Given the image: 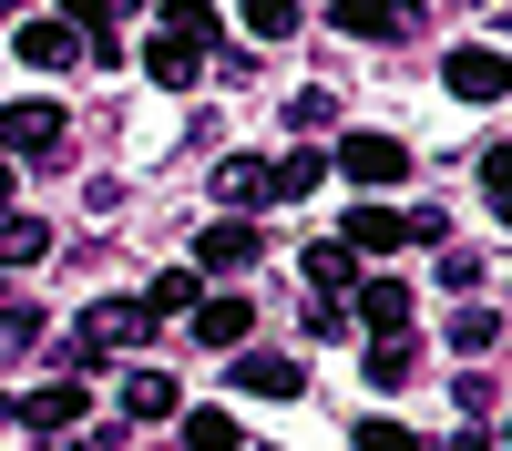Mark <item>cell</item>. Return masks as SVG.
<instances>
[{"instance_id": "1", "label": "cell", "mask_w": 512, "mask_h": 451, "mask_svg": "<svg viewBox=\"0 0 512 451\" xmlns=\"http://www.w3.org/2000/svg\"><path fill=\"white\" fill-rule=\"evenodd\" d=\"M256 257H267V246H256V226H246V216H216V226L195 236V257H185V267H195L205 287H216V277H246Z\"/></svg>"}, {"instance_id": "2", "label": "cell", "mask_w": 512, "mask_h": 451, "mask_svg": "<svg viewBox=\"0 0 512 451\" xmlns=\"http://www.w3.org/2000/svg\"><path fill=\"white\" fill-rule=\"evenodd\" d=\"M338 175L379 195V185H400V175H410V144H400V134H338Z\"/></svg>"}, {"instance_id": "3", "label": "cell", "mask_w": 512, "mask_h": 451, "mask_svg": "<svg viewBox=\"0 0 512 451\" xmlns=\"http://www.w3.org/2000/svg\"><path fill=\"white\" fill-rule=\"evenodd\" d=\"M441 82H451V103H502L512 93V62L492 52V41H461V52L441 62Z\"/></svg>"}, {"instance_id": "4", "label": "cell", "mask_w": 512, "mask_h": 451, "mask_svg": "<svg viewBox=\"0 0 512 451\" xmlns=\"http://www.w3.org/2000/svg\"><path fill=\"white\" fill-rule=\"evenodd\" d=\"M328 21L349 31V41H410L420 31V0H338Z\"/></svg>"}, {"instance_id": "5", "label": "cell", "mask_w": 512, "mask_h": 451, "mask_svg": "<svg viewBox=\"0 0 512 451\" xmlns=\"http://www.w3.org/2000/svg\"><path fill=\"white\" fill-rule=\"evenodd\" d=\"M216 205H226V216L277 205V164H267V154H226V164H216Z\"/></svg>"}, {"instance_id": "6", "label": "cell", "mask_w": 512, "mask_h": 451, "mask_svg": "<svg viewBox=\"0 0 512 451\" xmlns=\"http://www.w3.org/2000/svg\"><path fill=\"white\" fill-rule=\"evenodd\" d=\"M62 144V103H0V154H52Z\"/></svg>"}, {"instance_id": "7", "label": "cell", "mask_w": 512, "mask_h": 451, "mask_svg": "<svg viewBox=\"0 0 512 451\" xmlns=\"http://www.w3.org/2000/svg\"><path fill=\"white\" fill-rule=\"evenodd\" d=\"M236 390H246V400H297V390H308V369H297L287 349H246V359H236Z\"/></svg>"}, {"instance_id": "8", "label": "cell", "mask_w": 512, "mask_h": 451, "mask_svg": "<svg viewBox=\"0 0 512 451\" xmlns=\"http://www.w3.org/2000/svg\"><path fill=\"white\" fill-rule=\"evenodd\" d=\"M82 52H93V41H82L72 21H21V62H31V72H72Z\"/></svg>"}, {"instance_id": "9", "label": "cell", "mask_w": 512, "mask_h": 451, "mask_svg": "<svg viewBox=\"0 0 512 451\" xmlns=\"http://www.w3.org/2000/svg\"><path fill=\"white\" fill-rule=\"evenodd\" d=\"M410 236H420V226L400 216V205H379V195L349 216V246H359V257H390V246H410Z\"/></svg>"}, {"instance_id": "10", "label": "cell", "mask_w": 512, "mask_h": 451, "mask_svg": "<svg viewBox=\"0 0 512 451\" xmlns=\"http://www.w3.org/2000/svg\"><path fill=\"white\" fill-rule=\"evenodd\" d=\"M21 421H31L41 441H62V431H82V380H41V390H31V410H21Z\"/></svg>"}, {"instance_id": "11", "label": "cell", "mask_w": 512, "mask_h": 451, "mask_svg": "<svg viewBox=\"0 0 512 451\" xmlns=\"http://www.w3.org/2000/svg\"><path fill=\"white\" fill-rule=\"evenodd\" d=\"M175 380H164V369H123V421H175Z\"/></svg>"}, {"instance_id": "12", "label": "cell", "mask_w": 512, "mask_h": 451, "mask_svg": "<svg viewBox=\"0 0 512 451\" xmlns=\"http://www.w3.org/2000/svg\"><path fill=\"white\" fill-rule=\"evenodd\" d=\"M359 318L379 328V339H400V328H410V287H400V277H369V287H359Z\"/></svg>"}, {"instance_id": "13", "label": "cell", "mask_w": 512, "mask_h": 451, "mask_svg": "<svg viewBox=\"0 0 512 451\" xmlns=\"http://www.w3.org/2000/svg\"><path fill=\"white\" fill-rule=\"evenodd\" d=\"M195 62H205V52H195V41H175V31H154V41H144V72H154V82H175V93L195 82Z\"/></svg>"}, {"instance_id": "14", "label": "cell", "mask_w": 512, "mask_h": 451, "mask_svg": "<svg viewBox=\"0 0 512 451\" xmlns=\"http://www.w3.org/2000/svg\"><path fill=\"white\" fill-rule=\"evenodd\" d=\"M195 298H205V277H195V267H164V277L144 287V318H175V308L195 318Z\"/></svg>"}, {"instance_id": "15", "label": "cell", "mask_w": 512, "mask_h": 451, "mask_svg": "<svg viewBox=\"0 0 512 451\" xmlns=\"http://www.w3.org/2000/svg\"><path fill=\"white\" fill-rule=\"evenodd\" d=\"M195 339L205 349H236L246 339V298H195Z\"/></svg>"}, {"instance_id": "16", "label": "cell", "mask_w": 512, "mask_h": 451, "mask_svg": "<svg viewBox=\"0 0 512 451\" xmlns=\"http://www.w3.org/2000/svg\"><path fill=\"white\" fill-rule=\"evenodd\" d=\"M175 421H185V451H246V431L226 421L216 400H205V410H175Z\"/></svg>"}, {"instance_id": "17", "label": "cell", "mask_w": 512, "mask_h": 451, "mask_svg": "<svg viewBox=\"0 0 512 451\" xmlns=\"http://www.w3.org/2000/svg\"><path fill=\"white\" fill-rule=\"evenodd\" d=\"M31 257H52V226L41 216H0V267H31Z\"/></svg>"}, {"instance_id": "18", "label": "cell", "mask_w": 512, "mask_h": 451, "mask_svg": "<svg viewBox=\"0 0 512 451\" xmlns=\"http://www.w3.org/2000/svg\"><path fill=\"white\" fill-rule=\"evenodd\" d=\"M308 277H318L328 298H338V287L359 277V246H349V236H328V246H308Z\"/></svg>"}, {"instance_id": "19", "label": "cell", "mask_w": 512, "mask_h": 451, "mask_svg": "<svg viewBox=\"0 0 512 451\" xmlns=\"http://www.w3.org/2000/svg\"><path fill=\"white\" fill-rule=\"evenodd\" d=\"M123 11H134V0H72V31L93 41V52H113V21H123Z\"/></svg>"}, {"instance_id": "20", "label": "cell", "mask_w": 512, "mask_h": 451, "mask_svg": "<svg viewBox=\"0 0 512 451\" xmlns=\"http://www.w3.org/2000/svg\"><path fill=\"white\" fill-rule=\"evenodd\" d=\"M318 185H328V154H308V144H297V154L277 164V195L297 205V195H318Z\"/></svg>"}, {"instance_id": "21", "label": "cell", "mask_w": 512, "mask_h": 451, "mask_svg": "<svg viewBox=\"0 0 512 451\" xmlns=\"http://www.w3.org/2000/svg\"><path fill=\"white\" fill-rule=\"evenodd\" d=\"M246 11V41H287L297 31V0H236Z\"/></svg>"}, {"instance_id": "22", "label": "cell", "mask_w": 512, "mask_h": 451, "mask_svg": "<svg viewBox=\"0 0 512 451\" xmlns=\"http://www.w3.org/2000/svg\"><path fill=\"white\" fill-rule=\"evenodd\" d=\"M164 31H175V41H195V52H205V41H216V11H205V0H164Z\"/></svg>"}, {"instance_id": "23", "label": "cell", "mask_w": 512, "mask_h": 451, "mask_svg": "<svg viewBox=\"0 0 512 451\" xmlns=\"http://www.w3.org/2000/svg\"><path fill=\"white\" fill-rule=\"evenodd\" d=\"M492 339H502V318H492V308H461V318H451V349H461V359H482Z\"/></svg>"}, {"instance_id": "24", "label": "cell", "mask_w": 512, "mask_h": 451, "mask_svg": "<svg viewBox=\"0 0 512 451\" xmlns=\"http://www.w3.org/2000/svg\"><path fill=\"white\" fill-rule=\"evenodd\" d=\"M338 123V93H287V134H328Z\"/></svg>"}, {"instance_id": "25", "label": "cell", "mask_w": 512, "mask_h": 451, "mask_svg": "<svg viewBox=\"0 0 512 451\" xmlns=\"http://www.w3.org/2000/svg\"><path fill=\"white\" fill-rule=\"evenodd\" d=\"M482 195H492V216L512 226V144H492V154H482Z\"/></svg>"}, {"instance_id": "26", "label": "cell", "mask_w": 512, "mask_h": 451, "mask_svg": "<svg viewBox=\"0 0 512 451\" xmlns=\"http://www.w3.org/2000/svg\"><path fill=\"white\" fill-rule=\"evenodd\" d=\"M410 369H420V359H410L400 339H379V349H369V380H379V390H400V380H410Z\"/></svg>"}, {"instance_id": "27", "label": "cell", "mask_w": 512, "mask_h": 451, "mask_svg": "<svg viewBox=\"0 0 512 451\" xmlns=\"http://www.w3.org/2000/svg\"><path fill=\"white\" fill-rule=\"evenodd\" d=\"M21 349H41V318L31 308H0V359H21Z\"/></svg>"}, {"instance_id": "28", "label": "cell", "mask_w": 512, "mask_h": 451, "mask_svg": "<svg viewBox=\"0 0 512 451\" xmlns=\"http://www.w3.org/2000/svg\"><path fill=\"white\" fill-rule=\"evenodd\" d=\"M359 451H420V441H410L400 421H359Z\"/></svg>"}, {"instance_id": "29", "label": "cell", "mask_w": 512, "mask_h": 451, "mask_svg": "<svg viewBox=\"0 0 512 451\" xmlns=\"http://www.w3.org/2000/svg\"><path fill=\"white\" fill-rule=\"evenodd\" d=\"M11 195H21V175H11V154H0V216H11Z\"/></svg>"}, {"instance_id": "30", "label": "cell", "mask_w": 512, "mask_h": 451, "mask_svg": "<svg viewBox=\"0 0 512 451\" xmlns=\"http://www.w3.org/2000/svg\"><path fill=\"white\" fill-rule=\"evenodd\" d=\"M502 451H512V421H502Z\"/></svg>"}, {"instance_id": "31", "label": "cell", "mask_w": 512, "mask_h": 451, "mask_svg": "<svg viewBox=\"0 0 512 451\" xmlns=\"http://www.w3.org/2000/svg\"><path fill=\"white\" fill-rule=\"evenodd\" d=\"M0 11H11V0H0Z\"/></svg>"}]
</instances>
